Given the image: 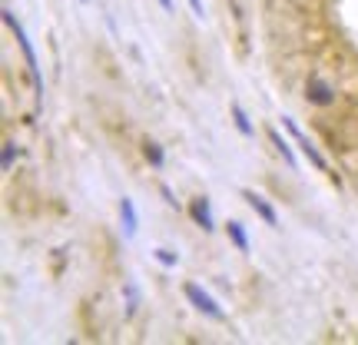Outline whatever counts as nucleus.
Here are the masks:
<instances>
[{"mask_svg": "<svg viewBox=\"0 0 358 345\" xmlns=\"http://www.w3.org/2000/svg\"><path fill=\"white\" fill-rule=\"evenodd\" d=\"M0 17H3V24H7V30L13 34V40H17V47H20V53H24L27 73H30V80H34V90H37V97H43V73H40V60H37V50H34V43H30V37H27L24 24L17 20V13H13L10 7H3V10H0Z\"/></svg>", "mask_w": 358, "mask_h": 345, "instance_id": "obj_1", "label": "nucleus"}, {"mask_svg": "<svg viewBox=\"0 0 358 345\" xmlns=\"http://www.w3.org/2000/svg\"><path fill=\"white\" fill-rule=\"evenodd\" d=\"M182 295H186V302H189L199 316H206V319H213V322H226V312L219 309V302L206 293L199 282H186V286H182Z\"/></svg>", "mask_w": 358, "mask_h": 345, "instance_id": "obj_2", "label": "nucleus"}, {"mask_svg": "<svg viewBox=\"0 0 358 345\" xmlns=\"http://www.w3.org/2000/svg\"><path fill=\"white\" fill-rule=\"evenodd\" d=\"M335 100H338L335 83H329L322 73H308V80H306V103L308 106H315V110H329V106H335Z\"/></svg>", "mask_w": 358, "mask_h": 345, "instance_id": "obj_3", "label": "nucleus"}, {"mask_svg": "<svg viewBox=\"0 0 358 345\" xmlns=\"http://www.w3.org/2000/svg\"><path fill=\"white\" fill-rule=\"evenodd\" d=\"M282 127L289 129V136L295 140V146L302 150V156H306V160L312 163V167L319 169V173H329V160H325V156L319 153V146H315V143L308 140V136L302 133V129L295 127V120H292V116H282Z\"/></svg>", "mask_w": 358, "mask_h": 345, "instance_id": "obj_4", "label": "nucleus"}, {"mask_svg": "<svg viewBox=\"0 0 358 345\" xmlns=\"http://www.w3.org/2000/svg\"><path fill=\"white\" fill-rule=\"evenodd\" d=\"M243 199L249 203V209H252V213H256V216L262 219L266 226H272V230L279 226V213H275V206L268 203L266 196H259L256 190H243Z\"/></svg>", "mask_w": 358, "mask_h": 345, "instance_id": "obj_5", "label": "nucleus"}, {"mask_svg": "<svg viewBox=\"0 0 358 345\" xmlns=\"http://www.w3.org/2000/svg\"><path fill=\"white\" fill-rule=\"evenodd\" d=\"M189 216H192V223H196L203 232L216 230V219H213V203H209V196H196V199H189Z\"/></svg>", "mask_w": 358, "mask_h": 345, "instance_id": "obj_6", "label": "nucleus"}, {"mask_svg": "<svg viewBox=\"0 0 358 345\" xmlns=\"http://www.w3.org/2000/svg\"><path fill=\"white\" fill-rule=\"evenodd\" d=\"M266 136H268V143L275 146V153H279L282 160H285V167H289V169H299V156H295L292 143H289V140H282V133H279L275 127H268V129H266Z\"/></svg>", "mask_w": 358, "mask_h": 345, "instance_id": "obj_7", "label": "nucleus"}, {"mask_svg": "<svg viewBox=\"0 0 358 345\" xmlns=\"http://www.w3.org/2000/svg\"><path fill=\"white\" fill-rule=\"evenodd\" d=\"M120 223H123V232H127L129 239L136 236V230H140V213H136V206H133V199L129 196H123L120 199Z\"/></svg>", "mask_w": 358, "mask_h": 345, "instance_id": "obj_8", "label": "nucleus"}, {"mask_svg": "<svg viewBox=\"0 0 358 345\" xmlns=\"http://www.w3.org/2000/svg\"><path fill=\"white\" fill-rule=\"evenodd\" d=\"M143 160H146L153 169H163L166 167V150H163L156 140H143Z\"/></svg>", "mask_w": 358, "mask_h": 345, "instance_id": "obj_9", "label": "nucleus"}, {"mask_svg": "<svg viewBox=\"0 0 358 345\" xmlns=\"http://www.w3.org/2000/svg\"><path fill=\"white\" fill-rule=\"evenodd\" d=\"M226 236H229V243L239 249V253H249V232H245L243 223H236V219H229L226 223Z\"/></svg>", "mask_w": 358, "mask_h": 345, "instance_id": "obj_10", "label": "nucleus"}, {"mask_svg": "<svg viewBox=\"0 0 358 345\" xmlns=\"http://www.w3.org/2000/svg\"><path fill=\"white\" fill-rule=\"evenodd\" d=\"M232 123H236V129L243 133V136H256V127H252V120H249V113H245L239 103H232Z\"/></svg>", "mask_w": 358, "mask_h": 345, "instance_id": "obj_11", "label": "nucleus"}, {"mask_svg": "<svg viewBox=\"0 0 358 345\" xmlns=\"http://www.w3.org/2000/svg\"><path fill=\"white\" fill-rule=\"evenodd\" d=\"M17 156H20L17 143H13V140H3V150H0V167H3V173H10V169H13Z\"/></svg>", "mask_w": 358, "mask_h": 345, "instance_id": "obj_12", "label": "nucleus"}, {"mask_svg": "<svg viewBox=\"0 0 358 345\" xmlns=\"http://www.w3.org/2000/svg\"><path fill=\"white\" fill-rule=\"evenodd\" d=\"M123 293H127V319H133L136 309H140V289H136V282H127Z\"/></svg>", "mask_w": 358, "mask_h": 345, "instance_id": "obj_13", "label": "nucleus"}, {"mask_svg": "<svg viewBox=\"0 0 358 345\" xmlns=\"http://www.w3.org/2000/svg\"><path fill=\"white\" fill-rule=\"evenodd\" d=\"M153 259L159 262V266H166V269H173L179 262V253H173V249H153Z\"/></svg>", "mask_w": 358, "mask_h": 345, "instance_id": "obj_14", "label": "nucleus"}, {"mask_svg": "<svg viewBox=\"0 0 358 345\" xmlns=\"http://www.w3.org/2000/svg\"><path fill=\"white\" fill-rule=\"evenodd\" d=\"M159 196H163V199H166V206H173V209H179V199H176V192L169 190L166 183H159Z\"/></svg>", "mask_w": 358, "mask_h": 345, "instance_id": "obj_15", "label": "nucleus"}, {"mask_svg": "<svg viewBox=\"0 0 358 345\" xmlns=\"http://www.w3.org/2000/svg\"><path fill=\"white\" fill-rule=\"evenodd\" d=\"M189 10H192V17H199V20H203V17H206L203 0H189Z\"/></svg>", "mask_w": 358, "mask_h": 345, "instance_id": "obj_16", "label": "nucleus"}, {"mask_svg": "<svg viewBox=\"0 0 358 345\" xmlns=\"http://www.w3.org/2000/svg\"><path fill=\"white\" fill-rule=\"evenodd\" d=\"M156 3H159V7H163V10H166V13H173V10H176V3H173V0H156Z\"/></svg>", "mask_w": 358, "mask_h": 345, "instance_id": "obj_17", "label": "nucleus"}, {"mask_svg": "<svg viewBox=\"0 0 358 345\" xmlns=\"http://www.w3.org/2000/svg\"><path fill=\"white\" fill-rule=\"evenodd\" d=\"M80 3H90V0H80Z\"/></svg>", "mask_w": 358, "mask_h": 345, "instance_id": "obj_18", "label": "nucleus"}]
</instances>
